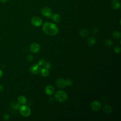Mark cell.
<instances>
[{
    "mask_svg": "<svg viewBox=\"0 0 121 121\" xmlns=\"http://www.w3.org/2000/svg\"><path fill=\"white\" fill-rule=\"evenodd\" d=\"M96 43V39L94 37L91 36L89 37L87 40V43L90 46L94 45Z\"/></svg>",
    "mask_w": 121,
    "mask_h": 121,
    "instance_id": "13",
    "label": "cell"
},
{
    "mask_svg": "<svg viewBox=\"0 0 121 121\" xmlns=\"http://www.w3.org/2000/svg\"><path fill=\"white\" fill-rule=\"evenodd\" d=\"M19 112L20 114L24 117H28L30 115L31 110L29 106L24 104L19 107Z\"/></svg>",
    "mask_w": 121,
    "mask_h": 121,
    "instance_id": "3",
    "label": "cell"
},
{
    "mask_svg": "<svg viewBox=\"0 0 121 121\" xmlns=\"http://www.w3.org/2000/svg\"><path fill=\"white\" fill-rule=\"evenodd\" d=\"M26 59L28 61H33V60L34 59V58H33V55H32L31 54H29V55H27V56L26 57Z\"/></svg>",
    "mask_w": 121,
    "mask_h": 121,
    "instance_id": "24",
    "label": "cell"
},
{
    "mask_svg": "<svg viewBox=\"0 0 121 121\" xmlns=\"http://www.w3.org/2000/svg\"><path fill=\"white\" fill-rule=\"evenodd\" d=\"M112 37L116 39H120L121 36V34L119 31H114L112 33Z\"/></svg>",
    "mask_w": 121,
    "mask_h": 121,
    "instance_id": "18",
    "label": "cell"
},
{
    "mask_svg": "<svg viewBox=\"0 0 121 121\" xmlns=\"http://www.w3.org/2000/svg\"><path fill=\"white\" fill-rule=\"evenodd\" d=\"M104 45L106 46L110 47V46H112V45L113 44V43H112V41L111 40L109 39H106L104 40Z\"/></svg>",
    "mask_w": 121,
    "mask_h": 121,
    "instance_id": "19",
    "label": "cell"
},
{
    "mask_svg": "<svg viewBox=\"0 0 121 121\" xmlns=\"http://www.w3.org/2000/svg\"><path fill=\"white\" fill-rule=\"evenodd\" d=\"M55 98L57 101L60 103L66 102L68 98L67 94L63 90H59L55 94Z\"/></svg>",
    "mask_w": 121,
    "mask_h": 121,
    "instance_id": "2",
    "label": "cell"
},
{
    "mask_svg": "<svg viewBox=\"0 0 121 121\" xmlns=\"http://www.w3.org/2000/svg\"><path fill=\"white\" fill-rule=\"evenodd\" d=\"M56 84L60 88H64L67 85L66 80L63 78H58L56 81Z\"/></svg>",
    "mask_w": 121,
    "mask_h": 121,
    "instance_id": "8",
    "label": "cell"
},
{
    "mask_svg": "<svg viewBox=\"0 0 121 121\" xmlns=\"http://www.w3.org/2000/svg\"><path fill=\"white\" fill-rule=\"evenodd\" d=\"M17 101L19 104H26V103L27 102V99L25 96H24L23 95H21L18 97Z\"/></svg>",
    "mask_w": 121,
    "mask_h": 121,
    "instance_id": "16",
    "label": "cell"
},
{
    "mask_svg": "<svg viewBox=\"0 0 121 121\" xmlns=\"http://www.w3.org/2000/svg\"><path fill=\"white\" fill-rule=\"evenodd\" d=\"M3 71L1 69H0V78H1L3 76Z\"/></svg>",
    "mask_w": 121,
    "mask_h": 121,
    "instance_id": "29",
    "label": "cell"
},
{
    "mask_svg": "<svg viewBox=\"0 0 121 121\" xmlns=\"http://www.w3.org/2000/svg\"><path fill=\"white\" fill-rule=\"evenodd\" d=\"M89 32L88 29L86 28H83L81 29L79 32L80 35L83 37H86L89 35Z\"/></svg>",
    "mask_w": 121,
    "mask_h": 121,
    "instance_id": "15",
    "label": "cell"
},
{
    "mask_svg": "<svg viewBox=\"0 0 121 121\" xmlns=\"http://www.w3.org/2000/svg\"><path fill=\"white\" fill-rule=\"evenodd\" d=\"M44 67L45 69H51V68L52 67V64L50 62L46 61V62H45V63L44 64Z\"/></svg>",
    "mask_w": 121,
    "mask_h": 121,
    "instance_id": "21",
    "label": "cell"
},
{
    "mask_svg": "<svg viewBox=\"0 0 121 121\" xmlns=\"http://www.w3.org/2000/svg\"><path fill=\"white\" fill-rule=\"evenodd\" d=\"M0 2H2V3H6L7 2H8L9 1V0H0Z\"/></svg>",
    "mask_w": 121,
    "mask_h": 121,
    "instance_id": "30",
    "label": "cell"
},
{
    "mask_svg": "<svg viewBox=\"0 0 121 121\" xmlns=\"http://www.w3.org/2000/svg\"><path fill=\"white\" fill-rule=\"evenodd\" d=\"M121 48L119 46H115L114 48V51L116 53H119L121 52Z\"/></svg>",
    "mask_w": 121,
    "mask_h": 121,
    "instance_id": "22",
    "label": "cell"
},
{
    "mask_svg": "<svg viewBox=\"0 0 121 121\" xmlns=\"http://www.w3.org/2000/svg\"><path fill=\"white\" fill-rule=\"evenodd\" d=\"M41 69V66L38 64H35L32 65L29 69L30 72L33 74H38Z\"/></svg>",
    "mask_w": 121,
    "mask_h": 121,
    "instance_id": "6",
    "label": "cell"
},
{
    "mask_svg": "<svg viewBox=\"0 0 121 121\" xmlns=\"http://www.w3.org/2000/svg\"><path fill=\"white\" fill-rule=\"evenodd\" d=\"M45 61L43 59H41L39 60V61H38V64L41 66H43L44 65V63H45Z\"/></svg>",
    "mask_w": 121,
    "mask_h": 121,
    "instance_id": "23",
    "label": "cell"
},
{
    "mask_svg": "<svg viewBox=\"0 0 121 121\" xmlns=\"http://www.w3.org/2000/svg\"><path fill=\"white\" fill-rule=\"evenodd\" d=\"M52 20L55 23H58L60 20V16L59 14L57 13H54L52 14L51 17Z\"/></svg>",
    "mask_w": 121,
    "mask_h": 121,
    "instance_id": "12",
    "label": "cell"
},
{
    "mask_svg": "<svg viewBox=\"0 0 121 121\" xmlns=\"http://www.w3.org/2000/svg\"><path fill=\"white\" fill-rule=\"evenodd\" d=\"M54 89L51 85H48L45 88V92L48 95H52L53 94Z\"/></svg>",
    "mask_w": 121,
    "mask_h": 121,
    "instance_id": "11",
    "label": "cell"
},
{
    "mask_svg": "<svg viewBox=\"0 0 121 121\" xmlns=\"http://www.w3.org/2000/svg\"><path fill=\"white\" fill-rule=\"evenodd\" d=\"M91 108L93 111H98L101 108V104L100 102L97 100L94 101L91 104Z\"/></svg>",
    "mask_w": 121,
    "mask_h": 121,
    "instance_id": "7",
    "label": "cell"
},
{
    "mask_svg": "<svg viewBox=\"0 0 121 121\" xmlns=\"http://www.w3.org/2000/svg\"><path fill=\"white\" fill-rule=\"evenodd\" d=\"M11 106L13 108L15 109H17L20 107V104L19 103H17V102H13L12 104H11Z\"/></svg>",
    "mask_w": 121,
    "mask_h": 121,
    "instance_id": "20",
    "label": "cell"
},
{
    "mask_svg": "<svg viewBox=\"0 0 121 121\" xmlns=\"http://www.w3.org/2000/svg\"><path fill=\"white\" fill-rule=\"evenodd\" d=\"M31 22L32 24L36 27H38L41 26L43 24V20L41 18L38 16L33 17L31 20Z\"/></svg>",
    "mask_w": 121,
    "mask_h": 121,
    "instance_id": "4",
    "label": "cell"
},
{
    "mask_svg": "<svg viewBox=\"0 0 121 121\" xmlns=\"http://www.w3.org/2000/svg\"><path fill=\"white\" fill-rule=\"evenodd\" d=\"M43 30L45 34L51 36L55 35L59 32V28L57 25L50 22H45L43 23Z\"/></svg>",
    "mask_w": 121,
    "mask_h": 121,
    "instance_id": "1",
    "label": "cell"
},
{
    "mask_svg": "<svg viewBox=\"0 0 121 121\" xmlns=\"http://www.w3.org/2000/svg\"><path fill=\"white\" fill-rule=\"evenodd\" d=\"M103 111L106 114H109L111 113L112 111V108L110 105L105 104L103 107Z\"/></svg>",
    "mask_w": 121,
    "mask_h": 121,
    "instance_id": "14",
    "label": "cell"
},
{
    "mask_svg": "<svg viewBox=\"0 0 121 121\" xmlns=\"http://www.w3.org/2000/svg\"><path fill=\"white\" fill-rule=\"evenodd\" d=\"M39 44L36 43H33L30 46V50L31 52L36 53L40 51Z\"/></svg>",
    "mask_w": 121,
    "mask_h": 121,
    "instance_id": "9",
    "label": "cell"
},
{
    "mask_svg": "<svg viewBox=\"0 0 121 121\" xmlns=\"http://www.w3.org/2000/svg\"><path fill=\"white\" fill-rule=\"evenodd\" d=\"M40 72L41 75L44 77H46L49 75V71L48 69L45 68H43L42 69H41L40 70Z\"/></svg>",
    "mask_w": 121,
    "mask_h": 121,
    "instance_id": "17",
    "label": "cell"
},
{
    "mask_svg": "<svg viewBox=\"0 0 121 121\" xmlns=\"http://www.w3.org/2000/svg\"><path fill=\"white\" fill-rule=\"evenodd\" d=\"M3 89H4L3 88V86L2 85H0V92H2L3 90Z\"/></svg>",
    "mask_w": 121,
    "mask_h": 121,
    "instance_id": "28",
    "label": "cell"
},
{
    "mask_svg": "<svg viewBox=\"0 0 121 121\" xmlns=\"http://www.w3.org/2000/svg\"><path fill=\"white\" fill-rule=\"evenodd\" d=\"M41 13L46 17H51L52 15V10L51 9L48 7H44L41 9Z\"/></svg>",
    "mask_w": 121,
    "mask_h": 121,
    "instance_id": "5",
    "label": "cell"
},
{
    "mask_svg": "<svg viewBox=\"0 0 121 121\" xmlns=\"http://www.w3.org/2000/svg\"><path fill=\"white\" fill-rule=\"evenodd\" d=\"M3 119L4 120H8L9 119V116L7 113H5L3 115Z\"/></svg>",
    "mask_w": 121,
    "mask_h": 121,
    "instance_id": "26",
    "label": "cell"
},
{
    "mask_svg": "<svg viewBox=\"0 0 121 121\" xmlns=\"http://www.w3.org/2000/svg\"><path fill=\"white\" fill-rule=\"evenodd\" d=\"M66 82H67V85L68 86H71L72 85V81L71 79H70V78L67 79L66 80Z\"/></svg>",
    "mask_w": 121,
    "mask_h": 121,
    "instance_id": "25",
    "label": "cell"
},
{
    "mask_svg": "<svg viewBox=\"0 0 121 121\" xmlns=\"http://www.w3.org/2000/svg\"><path fill=\"white\" fill-rule=\"evenodd\" d=\"M92 32L94 34H97L98 32V28L97 27H95L92 29Z\"/></svg>",
    "mask_w": 121,
    "mask_h": 121,
    "instance_id": "27",
    "label": "cell"
},
{
    "mask_svg": "<svg viewBox=\"0 0 121 121\" xmlns=\"http://www.w3.org/2000/svg\"><path fill=\"white\" fill-rule=\"evenodd\" d=\"M112 8L113 9H118L121 7V4L118 0H112L110 3Z\"/></svg>",
    "mask_w": 121,
    "mask_h": 121,
    "instance_id": "10",
    "label": "cell"
}]
</instances>
